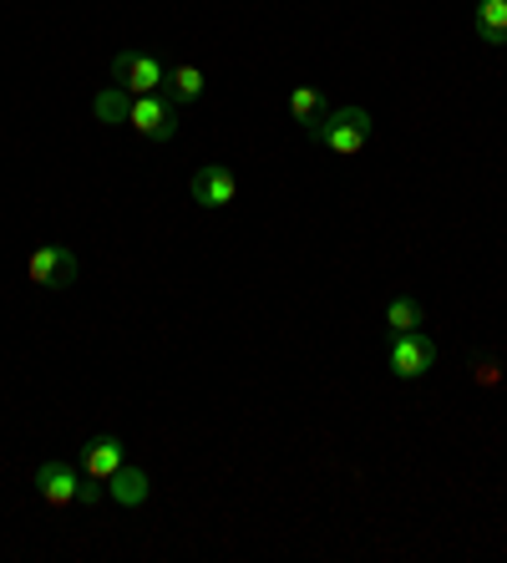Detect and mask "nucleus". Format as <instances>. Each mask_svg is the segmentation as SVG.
Returning <instances> with one entry per match:
<instances>
[{
    "label": "nucleus",
    "instance_id": "1",
    "mask_svg": "<svg viewBox=\"0 0 507 563\" xmlns=\"http://www.w3.org/2000/svg\"><path fill=\"white\" fill-rule=\"evenodd\" d=\"M371 137H376V118H371L365 107H330V118L315 128V143H326L330 153H340V157L365 153Z\"/></svg>",
    "mask_w": 507,
    "mask_h": 563
},
{
    "label": "nucleus",
    "instance_id": "2",
    "mask_svg": "<svg viewBox=\"0 0 507 563\" xmlns=\"http://www.w3.org/2000/svg\"><path fill=\"white\" fill-rule=\"evenodd\" d=\"M77 254L66 250V244H36L26 260V279L36 289H71L77 285Z\"/></svg>",
    "mask_w": 507,
    "mask_h": 563
},
{
    "label": "nucleus",
    "instance_id": "3",
    "mask_svg": "<svg viewBox=\"0 0 507 563\" xmlns=\"http://www.w3.org/2000/svg\"><path fill=\"white\" fill-rule=\"evenodd\" d=\"M386 366H390L396 380H421L431 366H437V341L421 335V330H411V335H390Z\"/></svg>",
    "mask_w": 507,
    "mask_h": 563
},
{
    "label": "nucleus",
    "instance_id": "4",
    "mask_svg": "<svg viewBox=\"0 0 507 563\" xmlns=\"http://www.w3.org/2000/svg\"><path fill=\"white\" fill-rule=\"evenodd\" d=\"M112 81H118L128 97H153V92H163L168 66L157 62V56H147V52H122L118 62H112Z\"/></svg>",
    "mask_w": 507,
    "mask_h": 563
},
{
    "label": "nucleus",
    "instance_id": "5",
    "mask_svg": "<svg viewBox=\"0 0 507 563\" xmlns=\"http://www.w3.org/2000/svg\"><path fill=\"white\" fill-rule=\"evenodd\" d=\"M128 128L137 132V137H147V143H173V137H178V112H173V102L163 92L132 97Z\"/></svg>",
    "mask_w": 507,
    "mask_h": 563
},
{
    "label": "nucleus",
    "instance_id": "6",
    "mask_svg": "<svg viewBox=\"0 0 507 563\" xmlns=\"http://www.w3.org/2000/svg\"><path fill=\"white\" fill-rule=\"evenodd\" d=\"M77 487H81V467L66 457H52L36 467V498L46 508H71L77 503Z\"/></svg>",
    "mask_w": 507,
    "mask_h": 563
},
{
    "label": "nucleus",
    "instance_id": "7",
    "mask_svg": "<svg viewBox=\"0 0 507 563\" xmlns=\"http://www.w3.org/2000/svg\"><path fill=\"white\" fill-rule=\"evenodd\" d=\"M188 194H194L198 209H229L239 198V178L229 163H203V168L188 178Z\"/></svg>",
    "mask_w": 507,
    "mask_h": 563
},
{
    "label": "nucleus",
    "instance_id": "8",
    "mask_svg": "<svg viewBox=\"0 0 507 563\" xmlns=\"http://www.w3.org/2000/svg\"><path fill=\"white\" fill-rule=\"evenodd\" d=\"M122 462H128V446H122L118 437H91V442L81 446L77 467L87 472V477H97V483H107V477H112Z\"/></svg>",
    "mask_w": 507,
    "mask_h": 563
},
{
    "label": "nucleus",
    "instance_id": "9",
    "mask_svg": "<svg viewBox=\"0 0 507 563\" xmlns=\"http://www.w3.org/2000/svg\"><path fill=\"white\" fill-rule=\"evenodd\" d=\"M107 498L122 503V508H143L147 498H153V483H147L143 467H132V462H122L112 477H107Z\"/></svg>",
    "mask_w": 507,
    "mask_h": 563
},
{
    "label": "nucleus",
    "instance_id": "10",
    "mask_svg": "<svg viewBox=\"0 0 507 563\" xmlns=\"http://www.w3.org/2000/svg\"><path fill=\"white\" fill-rule=\"evenodd\" d=\"M289 118H295L299 128H305V132L315 137V128H320V122L330 118L326 92H320V87H295V92H289Z\"/></svg>",
    "mask_w": 507,
    "mask_h": 563
},
{
    "label": "nucleus",
    "instance_id": "11",
    "mask_svg": "<svg viewBox=\"0 0 507 563\" xmlns=\"http://www.w3.org/2000/svg\"><path fill=\"white\" fill-rule=\"evenodd\" d=\"M477 36L487 46H507V0H477Z\"/></svg>",
    "mask_w": 507,
    "mask_h": 563
},
{
    "label": "nucleus",
    "instance_id": "12",
    "mask_svg": "<svg viewBox=\"0 0 507 563\" xmlns=\"http://www.w3.org/2000/svg\"><path fill=\"white\" fill-rule=\"evenodd\" d=\"M163 97H168L173 107L178 102H198V97H203V71H198V66H173L168 71V81H163Z\"/></svg>",
    "mask_w": 507,
    "mask_h": 563
},
{
    "label": "nucleus",
    "instance_id": "13",
    "mask_svg": "<svg viewBox=\"0 0 507 563\" xmlns=\"http://www.w3.org/2000/svg\"><path fill=\"white\" fill-rule=\"evenodd\" d=\"M91 112H97V122H107V128H122V122H128V112H132V97L122 92L118 81H112V87H102V92L91 97Z\"/></svg>",
    "mask_w": 507,
    "mask_h": 563
},
{
    "label": "nucleus",
    "instance_id": "14",
    "mask_svg": "<svg viewBox=\"0 0 507 563\" xmlns=\"http://www.w3.org/2000/svg\"><path fill=\"white\" fill-rule=\"evenodd\" d=\"M421 320H427V310L417 305V295H396V300L386 305V330L390 335H411V330H421Z\"/></svg>",
    "mask_w": 507,
    "mask_h": 563
},
{
    "label": "nucleus",
    "instance_id": "15",
    "mask_svg": "<svg viewBox=\"0 0 507 563\" xmlns=\"http://www.w3.org/2000/svg\"><path fill=\"white\" fill-rule=\"evenodd\" d=\"M107 498V483H97V477H87V472H81V487H77V503L81 508H97V503Z\"/></svg>",
    "mask_w": 507,
    "mask_h": 563
},
{
    "label": "nucleus",
    "instance_id": "16",
    "mask_svg": "<svg viewBox=\"0 0 507 563\" xmlns=\"http://www.w3.org/2000/svg\"><path fill=\"white\" fill-rule=\"evenodd\" d=\"M472 376H477L482 386H493V380H503V366H497V361H477V371H472Z\"/></svg>",
    "mask_w": 507,
    "mask_h": 563
}]
</instances>
